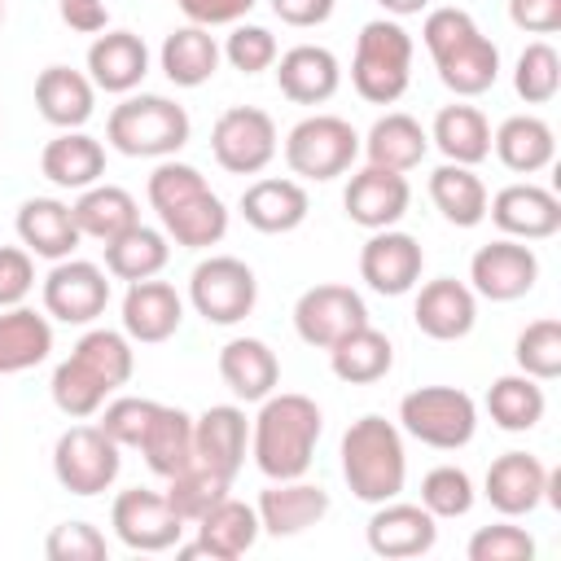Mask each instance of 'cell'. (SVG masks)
Wrapping results in <instances>:
<instances>
[{
	"label": "cell",
	"mask_w": 561,
	"mask_h": 561,
	"mask_svg": "<svg viewBox=\"0 0 561 561\" xmlns=\"http://www.w3.org/2000/svg\"><path fill=\"white\" fill-rule=\"evenodd\" d=\"M324 416L316 408V399L307 394H267L259 416H254V465L263 478L285 482V478H302L316 460V443H320Z\"/></svg>",
	"instance_id": "1"
},
{
	"label": "cell",
	"mask_w": 561,
	"mask_h": 561,
	"mask_svg": "<svg viewBox=\"0 0 561 561\" xmlns=\"http://www.w3.org/2000/svg\"><path fill=\"white\" fill-rule=\"evenodd\" d=\"M421 39L438 66V79L456 96H482L500 79V48L478 31L465 9H430Z\"/></svg>",
	"instance_id": "2"
},
{
	"label": "cell",
	"mask_w": 561,
	"mask_h": 561,
	"mask_svg": "<svg viewBox=\"0 0 561 561\" xmlns=\"http://www.w3.org/2000/svg\"><path fill=\"white\" fill-rule=\"evenodd\" d=\"M342 478L364 504L394 500L408 482V451L399 425H390L386 416L351 421V430L342 434Z\"/></svg>",
	"instance_id": "3"
},
{
	"label": "cell",
	"mask_w": 561,
	"mask_h": 561,
	"mask_svg": "<svg viewBox=\"0 0 561 561\" xmlns=\"http://www.w3.org/2000/svg\"><path fill=\"white\" fill-rule=\"evenodd\" d=\"M188 131H193L188 110L158 92L118 101L105 123V140L127 158H171L188 145Z\"/></svg>",
	"instance_id": "4"
},
{
	"label": "cell",
	"mask_w": 561,
	"mask_h": 561,
	"mask_svg": "<svg viewBox=\"0 0 561 561\" xmlns=\"http://www.w3.org/2000/svg\"><path fill=\"white\" fill-rule=\"evenodd\" d=\"M351 83L368 105H394L412 83V35L394 18L364 22L351 57Z\"/></svg>",
	"instance_id": "5"
},
{
	"label": "cell",
	"mask_w": 561,
	"mask_h": 561,
	"mask_svg": "<svg viewBox=\"0 0 561 561\" xmlns=\"http://www.w3.org/2000/svg\"><path fill=\"white\" fill-rule=\"evenodd\" d=\"M399 425L416 443H425V447L456 451V447H465L473 438L478 408L456 386H421V390H412V394L399 399Z\"/></svg>",
	"instance_id": "6"
},
{
	"label": "cell",
	"mask_w": 561,
	"mask_h": 561,
	"mask_svg": "<svg viewBox=\"0 0 561 561\" xmlns=\"http://www.w3.org/2000/svg\"><path fill=\"white\" fill-rule=\"evenodd\" d=\"M359 158V136L337 114H311L289 127L285 136V162L302 180H337Z\"/></svg>",
	"instance_id": "7"
},
{
	"label": "cell",
	"mask_w": 561,
	"mask_h": 561,
	"mask_svg": "<svg viewBox=\"0 0 561 561\" xmlns=\"http://www.w3.org/2000/svg\"><path fill=\"white\" fill-rule=\"evenodd\" d=\"M188 302L206 324H241L259 302V280L250 263L232 254H210L188 276Z\"/></svg>",
	"instance_id": "8"
},
{
	"label": "cell",
	"mask_w": 561,
	"mask_h": 561,
	"mask_svg": "<svg viewBox=\"0 0 561 561\" xmlns=\"http://www.w3.org/2000/svg\"><path fill=\"white\" fill-rule=\"evenodd\" d=\"M123 469L118 443L101 425H70L53 447V473L70 495H101Z\"/></svg>",
	"instance_id": "9"
},
{
	"label": "cell",
	"mask_w": 561,
	"mask_h": 561,
	"mask_svg": "<svg viewBox=\"0 0 561 561\" xmlns=\"http://www.w3.org/2000/svg\"><path fill=\"white\" fill-rule=\"evenodd\" d=\"M210 153L232 175H259L276 158V123L267 110L232 105L210 127Z\"/></svg>",
	"instance_id": "10"
},
{
	"label": "cell",
	"mask_w": 561,
	"mask_h": 561,
	"mask_svg": "<svg viewBox=\"0 0 561 561\" xmlns=\"http://www.w3.org/2000/svg\"><path fill=\"white\" fill-rule=\"evenodd\" d=\"M110 302L105 267L88 259H57L44 276V311L61 324H92Z\"/></svg>",
	"instance_id": "11"
},
{
	"label": "cell",
	"mask_w": 561,
	"mask_h": 561,
	"mask_svg": "<svg viewBox=\"0 0 561 561\" xmlns=\"http://www.w3.org/2000/svg\"><path fill=\"white\" fill-rule=\"evenodd\" d=\"M110 526L118 535V543H127L131 552H167L180 543L184 522L175 517V508L167 504V495L158 491H123L110 508Z\"/></svg>",
	"instance_id": "12"
},
{
	"label": "cell",
	"mask_w": 561,
	"mask_h": 561,
	"mask_svg": "<svg viewBox=\"0 0 561 561\" xmlns=\"http://www.w3.org/2000/svg\"><path fill=\"white\" fill-rule=\"evenodd\" d=\"M359 324H368V307L351 285H311L294 302V329L307 346L329 351L337 337H346Z\"/></svg>",
	"instance_id": "13"
},
{
	"label": "cell",
	"mask_w": 561,
	"mask_h": 561,
	"mask_svg": "<svg viewBox=\"0 0 561 561\" xmlns=\"http://www.w3.org/2000/svg\"><path fill=\"white\" fill-rule=\"evenodd\" d=\"M425 267V250L412 232H394V228H377L364 250H359V276L368 280V289L399 298L421 280Z\"/></svg>",
	"instance_id": "14"
},
{
	"label": "cell",
	"mask_w": 561,
	"mask_h": 561,
	"mask_svg": "<svg viewBox=\"0 0 561 561\" xmlns=\"http://www.w3.org/2000/svg\"><path fill=\"white\" fill-rule=\"evenodd\" d=\"M469 280H473V294L491 298V302H513V298H526L539 280V259L530 245L504 237V241H491L473 254L469 263Z\"/></svg>",
	"instance_id": "15"
},
{
	"label": "cell",
	"mask_w": 561,
	"mask_h": 561,
	"mask_svg": "<svg viewBox=\"0 0 561 561\" xmlns=\"http://www.w3.org/2000/svg\"><path fill=\"white\" fill-rule=\"evenodd\" d=\"M408 202H412V188L403 180V171H386V167H364L351 175L346 193H342V206L351 215V224L377 232V228H394L403 215H408Z\"/></svg>",
	"instance_id": "16"
},
{
	"label": "cell",
	"mask_w": 561,
	"mask_h": 561,
	"mask_svg": "<svg viewBox=\"0 0 561 561\" xmlns=\"http://www.w3.org/2000/svg\"><path fill=\"white\" fill-rule=\"evenodd\" d=\"M438 539V517L425 504H399L386 500L377 504V513L368 517V548L386 561H403V557H425Z\"/></svg>",
	"instance_id": "17"
},
{
	"label": "cell",
	"mask_w": 561,
	"mask_h": 561,
	"mask_svg": "<svg viewBox=\"0 0 561 561\" xmlns=\"http://www.w3.org/2000/svg\"><path fill=\"white\" fill-rule=\"evenodd\" d=\"M486 215L513 241H543L561 228V202H557V193H548L539 184L500 188L495 197H486Z\"/></svg>",
	"instance_id": "18"
},
{
	"label": "cell",
	"mask_w": 561,
	"mask_h": 561,
	"mask_svg": "<svg viewBox=\"0 0 561 561\" xmlns=\"http://www.w3.org/2000/svg\"><path fill=\"white\" fill-rule=\"evenodd\" d=\"M486 500L504 517H526L548 500V469L530 451H504L486 469Z\"/></svg>",
	"instance_id": "19"
},
{
	"label": "cell",
	"mask_w": 561,
	"mask_h": 561,
	"mask_svg": "<svg viewBox=\"0 0 561 561\" xmlns=\"http://www.w3.org/2000/svg\"><path fill=\"white\" fill-rule=\"evenodd\" d=\"M259 539V513L232 495H224L202 522H197V543H175V552L188 557H210V561H237L254 548Z\"/></svg>",
	"instance_id": "20"
},
{
	"label": "cell",
	"mask_w": 561,
	"mask_h": 561,
	"mask_svg": "<svg viewBox=\"0 0 561 561\" xmlns=\"http://www.w3.org/2000/svg\"><path fill=\"white\" fill-rule=\"evenodd\" d=\"M254 513H259V530H267L276 539H289V535H302V530L324 522L329 491L316 486V482H302V478H285V482H272L259 495Z\"/></svg>",
	"instance_id": "21"
},
{
	"label": "cell",
	"mask_w": 561,
	"mask_h": 561,
	"mask_svg": "<svg viewBox=\"0 0 561 561\" xmlns=\"http://www.w3.org/2000/svg\"><path fill=\"white\" fill-rule=\"evenodd\" d=\"M412 320L434 342H460L473 329V320H478V298H473V289L465 280L438 276V280L421 285L416 307H412Z\"/></svg>",
	"instance_id": "22"
},
{
	"label": "cell",
	"mask_w": 561,
	"mask_h": 561,
	"mask_svg": "<svg viewBox=\"0 0 561 561\" xmlns=\"http://www.w3.org/2000/svg\"><path fill=\"white\" fill-rule=\"evenodd\" d=\"M342 83V66L324 44H294L276 61V88L294 105H324Z\"/></svg>",
	"instance_id": "23"
},
{
	"label": "cell",
	"mask_w": 561,
	"mask_h": 561,
	"mask_svg": "<svg viewBox=\"0 0 561 561\" xmlns=\"http://www.w3.org/2000/svg\"><path fill=\"white\" fill-rule=\"evenodd\" d=\"M184 320V298L167 280H131L123 294V333L131 342H167Z\"/></svg>",
	"instance_id": "24"
},
{
	"label": "cell",
	"mask_w": 561,
	"mask_h": 561,
	"mask_svg": "<svg viewBox=\"0 0 561 561\" xmlns=\"http://www.w3.org/2000/svg\"><path fill=\"white\" fill-rule=\"evenodd\" d=\"M193 460L224 473L228 482L237 478L245 460V412L237 403H215L193 416Z\"/></svg>",
	"instance_id": "25"
},
{
	"label": "cell",
	"mask_w": 561,
	"mask_h": 561,
	"mask_svg": "<svg viewBox=\"0 0 561 561\" xmlns=\"http://www.w3.org/2000/svg\"><path fill=\"white\" fill-rule=\"evenodd\" d=\"M145 75H149V48H145L140 35L105 31V35L92 39V48H88V79H92V88L127 96Z\"/></svg>",
	"instance_id": "26"
},
{
	"label": "cell",
	"mask_w": 561,
	"mask_h": 561,
	"mask_svg": "<svg viewBox=\"0 0 561 561\" xmlns=\"http://www.w3.org/2000/svg\"><path fill=\"white\" fill-rule=\"evenodd\" d=\"M18 237H22V245L31 250V254H39V259H70L75 254V245L83 241V232H79V224H75V215H70V206L66 202H57V197H26L22 206H18Z\"/></svg>",
	"instance_id": "27"
},
{
	"label": "cell",
	"mask_w": 561,
	"mask_h": 561,
	"mask_svg": "<svg viewBox=\"0 0 561 561\" xmlns=\"http://www.w3.org/2000/svg\"><path fill=\"white\" fill-rule=\"evenodd\" d=\"M307 188L298 184V180H254L245 193H241V202H237V210H241V219L254 228V232H267V237H276V232H294L302 219H307Z\"/></svg>",
	"instance_id": "28"
},
{
	"label": "cell",
	"mask_w": 561,
	"mask_h": 561,
	"mask_svg": "<svg viewBox=\"0 0 561 561\" xmlns=\"http://www.w3.org/2000/svg\"><path fill=\"white\" fill-rule=\"evenodd\" d=\"M219 377L237 399L263 403L280 381V364H276V351L263 337H232L219 351Z\"/></svg>",
	"instance_id": "29"
},
{
	"label": "cell",
	"mask_w": 561,
	"mask_h": 561,
	"mask_svg": "<svg viewBox=\"0 0 561 561\" xmlns=\"http://www.w3.org/2000/svg\"><path fill=\"white\" fill-rule=\"evenodd\" d=\"M35 105L53 127L79 131L96 110V88L88 75H79L70 66H48L35 79Z\"/></svg>",
	"instance_id": "30"
},
{
	"label": "cell",
	"mask_w": 561,
	"mask_h": 561,
	"mask_svg": "<svg viewBox=\"0 0 561 561\" xmlns=\"http://www.w3.org/2000/svg\"><path fill=\"white\" fill-rule=\"evenodd\" d=\"M39 171L44 180H53L57 188H92L105 175V149L101 140H92L88 131H61L44 145L39 153Z\"/></svg>",
	"instance_id": "31"
},
{
	"label": "cell",
	"mask_w": 561,
	"mask_h": 561,
	"mask_svg": "<svg viewBox=\"0 0 561 561\" xmlns=\"http://www.w3.org/2000/svg\"><path fill=\"white\" fill-rule=\"evenodd\" d=\"M390 364H394V346L373 324H359V329H351L346 337H337L329 346V368L346 386H373L390 373Z\"/></svg>",
	"instance_id": "32"
},
{
	"label": "cell",
	"mask_w": 561,
	"mask_h": 561,
	"mask_svg": "<svg viewBox=\"0 0 561 561\" xmlns=\"http://www.w3.org/2000/svg\"><path fill=\"white\" fill-rule=\"evenodd\" d=\"M48 351H53L48 316H39V311H31L22 302L18 307H0V377L44 364Z\"/></svg>",
	"instance_id": "33"
},
{
	"label": "cell",
	"mask_w": 561,
	"mask_h": 561,
	"mask_svg": "<svg viewBox=\"0 0 561 561\" xmlns=\"http://www.w3.org/2000/svg\"><path fill=\"white\" fill-rule=\"evenodd\" d=\"M219 44H215V35L206 31V26H175L167 39H162V53H158V61H162V75L175 83V88H202L206 79H215V70H219Z\"/></svg>",
	"instance_id": "34"
},
{
	"label": "cell",
	"mask_w": 561,
	"mask_h": 561,
	"mask_svg": "<svg viewBox=\"0 0 561 561\" xmlns=\"http://www.w3.org/2000/svg\"><path fill=\"white\" fill-rule=\"evenodd\" d=\"M162 219V232L184 245V250H206V245H219L224 232H228V206L210 193V188H197L193 197L175 202L171 210L158 215Z\"/></svg>",
	"instance_id": "35"
},
{
	"label": "cell",
	"mask_w": 561,
	"mask_h": 561,
	"mask_svg": "<svg viewBox=\"0 0 561 561\" xmlns=\"http://www.w3.org/2000/svg\"><path fill=\"white\" fill-rule=\"evenodd\" d=\"M430 149V131L412 118V114H381L368 136H364V153L373 167H386V171H412L421 167Z\"/></svg>",
	"instance_id": "36"
},
{
	"label": "cell",
	"mask_w": 561,
	"mask_h": 561,
	"mask_svg": "<svg viewBox=\"0 0 561 561\" xmlns=\"http://www.w3.org/2000/svg\"><path fill=\"white\" fill-rule=\"evenodd\" d=\"M491 145H495V158H500L508 171H517V175L543 171V167L552 162V153H557L552 127H548L543 118H535V114H513V118H504L500 131L491 136Z\"/></svg>",
	"instance_id": "37"
},
{
	"label": "cell",
	"mask_w": 561,
	"mask_h": 561,
	"mask_svg": "<svg viewBox=\"0 0 561 561\" xmlns=\"http://www.w3.org/2000/svg\"><path fill=\"white\" fill-rule=\"evenodd\" d=\"M140 456L158 478H171L184 465H193V416L184 408L158 403V412L140 438Z\"/></svg>",
	"instance_id": "38"
},
{
	"label": "cell",
	"mask_w": 561,
	"mask_h": 561,
	"mask_svg": "<svg viewBox=\"0 0 561 561\" xmlns=\"http://www.w3.org/2000/svg\"><path fill=\"white\" fill-rule=\"evenodd\" d=\"M430 140L443 149L447 162H460V167H478L486 153H491V123L478 105H443L434 114V131Z\"/></svg>",
	"instance_id": "39"
},
{
	"label": "cell",
	"mask_w": 561,
	"mask_h": 561,
	"mask_svg": "<svg viewBox=\"0 0 561 561\" xmlns=\"http://www.w3.org/2000/svg\"><path fill=\"white\" fill-rule=\"evenodd\" d=\"M70 215H75L79 232L92 237V241H101V245L114 241L118 232H127L131 224H140L136 197L127 188H118V184H92V188H83L79 202L70 206Z\"/></svg>",
	"instance_id": "40"
},
{
	"label": "cell",
	"mask_w": 561,
	"mask_h": 561,
	"mask_svg": "<svg viewBox=\"0 0 561 561\" xmlns=\"http://www.w3.org/2000/svg\"><path fill=\"white\" fill-rule=\"evenodd\" d=\"M171 259V245H167V232L158 228H145V224H131L127 232H118L114 241H105V272L118 276V280H149L167 267Z\"/></svg>",
	"instance_id": "41"
},
{
	"label": "cell",
	"mask_w": 561,
	"mask_h": 561,
	"mask_svg": "<svg viewBox=\"0 0 561 561\" xmlns=\"http://www.w3.org/2000/svg\"><path fill=\"white\" fill-rule=\"evenodd\" d=\"M430 197H434L438 215L456 228H473V224L486 219V184L473 175V167L443 162L430 175Z\"/></svg>",
	"instance_id": "42"
},
{
	"label": "cell",
	"mask_w": 561,
	"mask_h": 561,
	"mask_svg": "<svg viewBox=\"0 0 561 561\" xmlns=\"http://www.w3.org/2000/svg\"><path fill=\"white\" fill-rule=\"evenodd\" d=\"M543 386L526 373H508V377H495L491 390H486V412L500 430L508 434H522V430H535L543 421Z\"/></svg>",
	"instance_id": "43"
},
{
	"label": "cell",
	"mask_w": 561,
	"mask_h": 561,
	"mask_svg": "<svg viewBox=\"0 0 561 561\" xmlns=\"http://www.w3.org/2000/svg\"><path fill=\"white\" fill-rule=\"evenodd\" d=\"M228 486H232V482H228L224 473H215V469H206V465L193 460V465H184L180 473L167 478V491H162V495H167V504L175 508V517H180L184 526H197V522L228 495Z\"/></svg>",
	"instance_id": "44"
},
{
	"label": "cell",
	"mask_w": 561,
	"mask_h": 561,
	"mask_svg": "<svg viewBox=\"0 0 561 561\" xmlns=\"http://www.w3.org/2000/svg\"><path fill=\"white\" fill-rule=\"evenodd\" d=\"M70 355H75L92 377H101L110 390H118V386L131 377V364H136L127 333H114V329H88V333L75 342Z\"/></svg>",
	"instance_id": "45"
},
{
	"label": "cell",
	"mask_w": 561,
	"mask_h": 561,
	"mask_svg": "<svg viewBox=\"0 0 561 561\" xmlns=\"http://www.w3.org/2000/svg\"><path fill=\"white\" fill-rule=\"evenodd\" d=\"M53 403H57V412L61 416H70V421H83V416H92L101 403H105V394H110V386L101 381V377H92L75 355L70 359H61L57 368H53Z\"/></svg>",
	"instance_id": "46"
},
{
	"label": "cell",
	"mask_w": 561,
	"mask_h": 561,
	"mask_svg": "<svg viewBox=\"0 0 561 561\" xmlns=\"http://www.w3.org/2000/svg\"><path fill=\"white\" fill-rule=\"evenodd\" d=\"M513 355H517V368H522L526 377H535V381L561 377V320L548 316V320L526 324V329L517 333Z\"/></svg>",
	"instance_id": "47"
},
{
	"label": "cell",
	"mask_w": 561,
	"mask_h": 561,
	"mask_svg": "<svg viewBox=\"0 0 561 561\" xmlns=\"http://www.w3.org/2000/svg\"><path fill=\"white\" fill-rule=\"evenodd\" d=\"M513 88L526 105H543L557 96L561 88V57L552 44H526L522 57H517V70H513Z\"/></svg>",
	"instance_id": "48"
},
{
	"label": "cell",
	"mask_w": 561,
	"mask_h": 561,
	"mask_svg": "<svg viewBox=\"0 0 561 561\" xmlns=\"http://www.w3.org/2000/svg\"><path fill=\"white\" fill-rule=\"evenodd\" d=\"M421 504L434 517H465L473 508V482L460 465H438L421 478Z\"/></svg>",
	"instance_id": "49"
},
{
	"label": "cell",
	"mask_w": 561,
	"mask_h": 561,
	"mask_svg": "<svg viewBox=\"0 0 561 561\" xmlns=\"http://www.w3.org/2000/svg\"><path fill=\"white\" fill-rule=\"evenodd\" d=\"M219 53L232 61V70H241V75H259V70L276 66V35H272L267 26L241 22V26H232V35H228V44H224Z\"/></svg>",
	"instance_id": "50"
},
{
	"label": "cell",
	"mask_w": 561,
	"mask_h": 561,
	"mask_svg": "<svg viewBox=\"0 0 561 561\" xmlns=\"http://www.w3.org/2000/svg\"><path fill=\"white\" fill-rule=\"evenodd\" d=\"M44 552H48V561H105L110 557L105 535L92 522H61V526H53L48 539H44Z\"/></svg>",
	"instance_id": "51"
},
{
	"label": "cell",
	"mask_w": 561,
	"mask_h": 561,
	"mask_svg": "<svg viewBox=\"0 0 561 561\" xmlns=\"http://www.w3.org/2000/svg\"><path fill=\"white\" fill-rule=\"evenodd\" d=\"M535 557V539L522 526H482L469 539V561H530Z\"/></svg>",
	"instance_id": "52"
},
{
	"label": "cell",
	"mask_w": 561,
	"mask_h": 561,
	"mask_svg": "<svg viewBox=\"0 0 561 561\" xmlns=\"http://www.w3.org/2000/svg\"><path fill=\"white\" fill-rule=\"evenodd\" d=\"M153 412H158V403H153V399L123 394V399H114V403L105 408V416H101L96 425H101L118 447H140V438H145V430H149Z\"/></svg>",
	"instance_id": "53"
},
{
	"label": "cell",
	"mask_w": 561,
	"mask_h": 561,
	"mask_svg": "<svg viewBox=\"0 0 561 561\" xmlns=\"http://www.w3.org/2000/svg\"><path fill=\"white\" fill-rule=\"evenodd\" d=\"M197 188H206L202 171H197V167H188V162L167 158V162H158V167H153V175H149V206L162 215V210H171L175 202L193 197Z\"/></svg>",
	"instance_id": "54"
},
{
	"label": "cell",
	"mask_w": 561,
	"mask_h": 561,
	"mask_svg": "<svg viewBox=\"0 0 561 561\" xmlns=\"http://www.w3.org/2000/svg\"><path fill=\"white\" fill-rule=\"evenodd\" d=\"M31 289H35L31 250H22V245H0V307L26 302Z\"/></svg>",
	"instance_id": "55"
},
{
	"label": "cell",
	"mask_w": 561,
	"mask_h": 561,
	"mask_svg": "<svg viewBox=\"0 0 561 561\" xmlns=\"http://www.w3.org/2000/svg\"><path fill=\"white\" fill-rule=\"evenodd\" d=\"M193 26H237L259 0H175Z\"/></svg>",
	"instance_id": "56"
},
{
	"label": "cell",
	"mask_w": 561,
	"mask_h": 561,
	"mask_svg": "<svg viewBox=\"0 0 561 561\" xmlns=\"http://www.w3.org/2000/svg\"><path fill=\"white\" fill-rule=\"evenodd\" d=\"M508 18L517 31L552 35L561 31V0H508Z\"/></svg>",
	"instance_id": "57"
},
{
	"label": "cell",
	"mask_w": 561,
	"mask_h": 561,
	"mask_svg": "<svg viewBox=\"0 0 561 561\" xmlns=\"http://www.w3.org/2000/svg\"><path fill=\"white\" fill-rule=\"evenodd\" d=\"M57 9H61V22L79 35H101L110 22L105 0H57Z\"/></svg>",
	"instance_id": "58"
},
{
	"label": "cell",
	"mask_w": 561,
	"mask_h": 561,
	"mask_svg": "<svg viewBox=\"0 0 561 561\" xmlns=\"http://www.w3.org/2000/svg\"><path fill=\"white\" fill-rule=\"evenodd\" d=\"M333 4L337 0H272V13L285 26H320L333 18Z\"/></svg>",
	"instance_id": "59"
},
{
	"label": "cell",
	"mask_w": 561,
	"mask_h": 561,
	"mask_svg": "<svg viewBox=\"0 0 561 561\" xmlns=\"http://www.w3.org/2000/svg\"><path fill=\"white\" fill-rule=\"evenodd\" d=\"M386 13H394V18H412V13H421V9H430V0H377Z\"/></svg>",
	"instance_id": "60"
},
{
	"label": "cell",
	"mask_w": 561,
	"mask_h": 561,
	"mask_svg": "<svg viewBox=\"0 0 561 561\" xmlns=\"http://www.w3.org/2000/svg\"><path fill=\"white\" fill-rule=\"evenodd\" d=\"M0 22H4V0H0Z\"/></svg>",
	"instance_id": "61"
}]
</instances>
